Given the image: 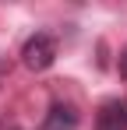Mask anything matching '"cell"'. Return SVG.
<instances>
[{
    "instance_id": "obj_1",
    "label": "cell",
    "mask_w": 127,
    "mask_h": 130,
    "mask_svg": "<svg viewBox=\"0 0 127 130\" xmlns=\"http://www.w3.org/2000/svg\"><path fill=\"white\" fill-rule=\"evenodd\" d=\"M21 63L28 67V70H49V67L57 63V39L53 35H32L28 42L21 46Z\"/></svg>"
},
{
    "instance_id": "obj_2",
    "label": "cell",
    "mask_w": 127,
    "mask_h": 130,
    "mask_svg": "<svg viewBox=\"0 0 127 130\" xmlns=\"http://www.w3.org/2000/svg\"><path fill=\"white\" fill-rule=\"evenodd\" d=\"M78 123H81V120H78V109H74V106H67V102H53L39 130H78Z\"/></svg>"
},
{
    "instance_id": "obj_3",
    "label": "cell",
    "mask_w": 127,
    "mask_h": 130,
    "mask_svg": "<svg viewBox=\"0 0 127 130\" xmlns=\"http://www.w3.org/2000/svg\"><path fill=\"white\" fill-rule=\"evenodd\" d=\"M95 130H127V102H106L95 116Z\"/></svg>"
},
{
    "instance_id": "obj_4",
    "label": "cell",
    "mask_w": 127,
    "mask_h": 130,
    "mask_svg": "<svg viewBox=\"0 0 127 130\" xmlns=\"http://www.w3.org/2000/svg\"><path fill=\"white\" fill-rule=\"evenodd\" d=\"M117 74H120V77L127 81V46L120 49V60H117Z\"/></svg>"
}]
</instances>
